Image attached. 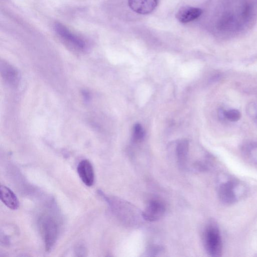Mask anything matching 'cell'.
<instances>
[{"mask_svg":"<svg viewBox=\"0 0 257 257\" xmlns=\"http://www.w3.org/2000/svg\"><path fill=\"white\" fill-rule=\"evenodd\" d=\"M204 245L207 253L212 256L221 255L222 242L218 228L214 224H209L204 233Z\"/></svg>","mask_w":257,"mask_h":257,"instance_id":"1","label":"cell"},{"mask_svg":"<svg viewBox=\"0 0 257 257\" xmlns=\"http://www.w3.org/2000/svg\"><path fill=\"white\" fill-rule=\"evenodd\" d=\"M40 222L45 248L49 251L52 249L57 240L58 234V224L56 220L49 216L43 217Z\"/></svg>","mask_w":257,"mask_h":257,"instance_id":"2","label":"cell"},{"mask_svg":"<svg viewBox=\"0 0 257 257\" xmlns=\"http://www.w3.org/2000/svg\"><path fill=\"white\" fill-rule=\"evenodd\" d=\"M165 209V207L162 202L157 200H152L142 213V216L146 220L157 221L163 215Z\"/></svg>","mask_w":257,"mask_h":257,"instance_id":"3","label":"cell"},{"mask_svg":"<svg viewBox=\"0 0 257 257\" xmlns=\"http://www.w3.org/2000/svg\"><path fill=\"white\" fill-rule=\"evenodd\" d=\"M77 172L83 183L87 186H91L94 182V173L93 166L88 160L80 161L77 166Z\"/></svg>","mask_w":257,"mask_h":257,"instance_id":"4","label":"cell"},{"mask_svg":"<svg viewBox=\"0 0 257 257\" xmlns=\"http://www.w3.org/2000/svg\"><path fill=\"white\" fill-rule=\"evenodd\" d=\"M159 0H128L130 8L135 12L148 14L157 7Z\"/></svg>","mask_w":257,"mask_h":257,"instance_id":"5","label":"cell"},{"mask_svg":"<svg viewBox=\"0 0 257 257\" xmlns=\"http://www.w3.org/2000/svg\"><path fill=\"white\" fill-rule=\"evenodd\" d=\"M1 73L4 80L10 86H17L19 82L18 71L11 65L5 62H1Z\"/></svg>","mask_w":257,"mask_h":257,"instance_id":"6","label":"cell"},{"mask_svg":"<svg viewBox=\"0 0 257 257\" xmlns=\"http://www.w3.org/2000/svg\"><path fill=\"white\" fill-rule=\"evenodd\" d=\"M202 14L199 8L184 6L181 7L176 14V19L182 23H187L199 18Z\"/></svg>","mask_w":257,"mask_h":257,"instance_id":"7","label":"cell"},{"mask_svg":"<svg viewBox=\"0 0 257 257\" xmlns=\"http://www.w3.org/2000/svg\"><path fill=\"white\" fill-rule=\"evenodd\" d=\"M55 29L59 36L74 47L79 49H83L85 47V43L81 39L70 33L61 24L56 23L55 25Z\"/></svg>","mask_w":257,"mask_h":257,"instance_id":"8","label":"cell"},{"mask_svg":"<svg viewBox=\"0 0 257 257\" xmlns=\"http://www.w3.org/2000/svg\"><path fill=\"white\" fill-rule=\"evenodd\" d=\"M0 197L2 201L9 208L16 210L19 208V200L9 188L3 185L1 186Z\"/></svg>","mask_w":257,"mask_h":257,"instance_id":"9","label":"cell"},{"mask_svg":"<svg viewBox=\"0 0 257 257\" xmlns=\"http://www.w3.org/2000/svg\"><path fill=\"white\" fill-rule=\"evenodd\" d=\"M189 151V142L186 140H182L177 145L176 154L178 164L183 167L187 160Z\"/></svg>","mask_w":257,"mask_h":257,"instance_id":"10","label":"cell"},{"mask_svg":"<svg viewBox=\"0 0 257 257\" xmlns=\"http://www.w3.org/2000/svg\"><path fill=\"white\" fill-rule=\"evenodd\" d=\"M232 185L228 183L220 186L219 194L223 201L230 202L234 200L235 195L232 190L233 188Z\"/></svg>","mask_w":257,"mask_h":257,"instance_id":"11","label":"cell"},{"mask_svg":"<svg viewBox=\"0 0 257 257\" xmlns=\"http://www.w3.org/2000/svg\"><path fill=\"white\" fill-rule=\"evenodd\" d=\"M224 115L227 119L232 122L237 121L241 117V113L239 111L234 109L225 111Z\"/></svg>","mask_w":257,"mask_h":257,"instance_id":"12","label":"cell"},{"mask_svg":"<svg viewBox=\"0 0 257 257\" xmlns=\"http://www.w3.org/2000/svg\"><path fill=\"white\" fill-rule=\"evenodd\" d=\"M145 133L142 126L137 123L134 125L133 131V138L135 141L139 142L143 140L144 137Z\"/></svg>","mask_w":257,"mask_h":257,"instance_id":"13","label":"cell"},{"mask_svg":"<svg viewBox=\"0 0 257 257\" xmlns=\"http://www.w3.org/2000/svg\"><path fill=\"white\" fill-rule=\"evenodd\" d=\"M161 248L158 246H152L147 250V253L149 254V255H155L156 254L158 253L160 251Z\"/></svg>","mask_w":257,"mask_h":257,"instance_id":"14","label":"cell"}]
</instances>
